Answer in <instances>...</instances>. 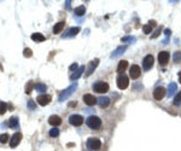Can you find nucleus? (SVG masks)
<instances>
[{"label": "nucleus", "mask_w": 181, "mask_h": 151, "mask_svg": "<svg viewBox=\"0 0 181 151\" xmlns=\"http://www.w3.org/2000/svg\"><path fill=\"white\" fill-rule=\"evenodd\" d=\"M10 137H8V134H6V133H4V134H0V143H2V144H5V143H7V142H10Z\"/></svg>", "instance_id": "nucleus-28"}, {"label": "nucleus", "mask_w": 181, "mask_h": 151, "mask_svg": "<svg viewBox=\"0 0 181 151\" xmlns=\"http://www.w3.org/2000/svg\"><path fill=\"white\" fill-rule=\"evenodd\" d=\"M173 61H174L175 63H179V62H181V52H180V51H176V52L173 54Z\"/></svg>", "instance_id": "nucleus-30"}, {"label": "nucleus", "mask_w": 181, "mask_h": 151, "mask_svg": "<svg viewBox=\"0 0 181 151\" xmlns=\"http://www.w3.org/2000/svg\"><path fill=\"white\" fill-rule=\"evenodd\" d=\"M161 31H162V28H161V27H160V28H157V29H156V31L151 35V39H156V38H158V36H160V34H161Z\"/></svg>", "instance_id": "nucleus-35"}, {"label": "nucleus", "mask_w": 181, "mask_h": 151, "mask_svg": "<svg viewBox=\"0 0 181 151\" xmlns=\"http://www.w3.org/2000/svg\"><path fill=\"white\" fill-rule=\"evenodd\" d=\"M23 56H24L25 58H30V57L33 56V51H31L30 48H24V51H23Z\"/></svg>", "instance_id": "nucleus-33"}, {"label": "nucleus", "mask_w": 181, "mask_h": 151, "mask_svg": "<svg viewBox=\"0 0 181 151\" xmlns=\"http://www.w3.org/2000/svg\"><path fill=\"white\" fill-rule=\"evenodd\" d=\"M36 102H38L41 107H45V105L50 104V102H51V96H48V94H40V96L36 98Z\"/></svg>", "instance_id": "nucleus-12"}, {"label": "nucleus", "mask_w": 181, "mask_h": 151, "mask_svg": "<svg viewBox=\"0 0 181 151\" xmlns=\"http://www.w3.org/2000/svg\"><path fill=\"white\" fill-rule=\"evenodd\" d=\"M76 88H77V84L75 82V84H73L70 87H68L67 90H64L63 92H61V94H59V97H58V100H59V102H64L65 99H68V98L76 91Z\"/></svg>", "instance_id": "nucleus-1"}, {"label": "nucleus", "mask_w": 181, "mask_h": 151, "mask_svg": "<svg viewBox=\"0 0 181 151\" xmlns=\"http://www.w3.org/2000/svg\"><path fill=\"white\" fill-rule=\"evenodd\" d=\"M76 104H77L76 102H71V103H69V107H70V108H71V107H76Z\"/></svg>", "instance_id": "nucleus-40"}, {"label": "nucleus", "mask_w": 181, "mask_h": 151, "mask_svg": "<svg viewBox=\"0 0 181 151\" xmlns=\"http://www.w3.org/2000/svg\"><path fill=\"white\" fill-rule=\"evenodd\" d=\"M50 136H51L52 138H56V137H58V136H59V130H58L57 127L52 128V130L50 131Z\"/></svg>", "instance_id": "nucleus-32"}, {"label": "nucleus", "mask_w": 181, "mask_h": 151, "mask_svg": "<svg viewBox=\"0 0 181 151\" xmlns=\"http://www.w3.org/2000/svg\"><path fill=\"white\" fill-rule=\"evenodd\" d=\"M35 90L38 92H46L47 91V86L44 85V84H36L35 85Z\"/></svg>", "instance_id": "nucleus-27"}, {"label": "nucleus", "mask_w": 181, "mask_h": 151, "mask_svg": "<svg viewBox=\"0 0 181 151\" xmlns=\"http://www.w3.org/2000/svg\"><path fill=\"white\" fill-rule=\"evenodd\" d=\"M179 82H181V71H179Z\"/></svg>", "instance_id": "nucleus-42"}, {"label": "nucleus", "mask_w": 181, "mask_h": 151, "mask_svg": "<svg viewBox=\"0 0 181 151\" xmlns=\"http://www.w3.org/2000/svg\"><path fill=\"white\" fill-rule=\"evenodd\" d=\"M64 27H65V22H58L53 27V34H59L64 29Z\"/></svg>", "instance_id": "nucleus-22"}, {"label": "nucleus", "mask_w": 181, "mask_h": 151, "mask_svg": "<svg viewBox=\"0 0 181 151\" xmlns=\"http://www.w3.org/2000/svg\"><path fill=\"white\" fill-rule=\"evenodd\" d=\"M98 64H99V59H98V58H95V59H93L92 62H90V65H88L87 71H86V76H90V74L94 71V69L98 67Z\"/></svg>", "instance_id": "nucleus-14"}, {"label": "nucleus", "mask_w": 181, "mask_h": 151, "mask_svg": "<svg viewBox=\"0 0 181 151\" xmlns=\"http://www.w3.org/2000/svg\"><path fill=\"white\" fill-rule=\"evenodd\" d=\"M143 30H144L145 34H150V33L152 31V25H150V24H145L144 28H143Z\"/></svg>", "instance_id": "nucleus-34"}, {"label": "nucleus", "mask_w": 181, "mask_h": 151, "mask_svg": "<svg viewBox=\"0 0 181 151\" xmlns=\"http://www.w3.org/2000/svg\"><path fill=\"white\" fill-rule=\"evenodd\" d=\"M30 38L35 42H42V41H45V36L42 34H40V33H34V34H31Z\"/></svg>", "instance_id": "nucleus-23"}, {"label": "nucleus", "mask_w": 181, "mask_h": 151, "mask_svg": "<svg viewBox=\"0 0 181 151\" xmlns=\"http://www.w3.org/2000/svg\"><path fill=\"white\" fill-rule=\"evenodd\" d=\"M169 59H170V53L168 51H161L158 53V62H160L161 65H163V67L167 65Z\"/></svg>", "instance_id": "nucleus-6"}, {"label": "nucleus", "mask_w": 181, "mask_h": 151, "mask_svg": "<svg viewBox=\"0 0 181 151\" xmlns=\"http://www.w3.org/2000/svg\"><path fill=\"white\" fill-rule=\"evenodd\" d=\"M86 125L92 128V130H98V128H100V126H101V120L98 117V116H94V115H92L90 116L87 120H86Z\"/></svg>", "instance_id": "nucleus-3"}, {"label": "nucleus", "mask_w": 181, "mask_h": 151, "mask_svg": "<svg viewBox=\"0 0 181 151\" xmlns=\"http://www.w3.org/2000/svg\"><path fill=\"white\" fill-rule=\"evenodd\" d=\"M178 91V85L175 82H170L169 86H168V90H167V96L168 97H172L175 94V92Z\"/></svg>", "instance_id": "nucleus-19"}, {"label": "nucleus", "mask_w": 181, "mask_h": 151, "mask_svg": "<svg viewBox=\"0 0 181 151\" xmlns=\"http://www.w3.org/2000/svg\"><path fill=\"white\" fill-rule=\"evenodd\" d=\"M84 71H85V65H84V67H80L77 70H75V73L70 75V80H71V81H74V80H77V79H79V77L82 75V73H84Z\"/></svg>", "instance_id": "nucleus-20"}, {"label": "nucleus", "mask_w": 181, "mask_h": 151, "mask_svg": "<svg viewBox=\"0 0 181 151\" xmlns=\"http://www.w3.org/2000/svg\"><path fill=\"white\" fill-rule=\"evenodd\" d=\"M101 146V142L98 138H88L87 139V148L90 151H99Z\"/></svg>", "instance_id": "nucleus-5"}, {"label": "nucleus", "mask_w": 181, "mask_h": 151, "mask_svg": "<svg viewBox=\"0 0 181 151\" xmlns=\"http://www.w3.org/2000/svg\"><path fill=\"white\" fill-rule=\"evenodd\" d=\"M164 34H166V40H168V38H169V35H170V29H166L164 30Z\"/></svg>", "instance_id": "nucleus-39"}, {"label": "nucleus", "mask_w": 181, "mask_h": 151, "mask_svg": "<svg viewBox=\"0 0 181 151\" xmlns=\"http://www.w3.org/2000/svg\"><path fill=\"white\" fill-rule=\"evenodd\" d=\"M98 105L101 108V109H104V108H107L109 105H110V98L109 97H100V98H98Z\"/></svg>", "instance_id": "nucleus-15"}, {"label": "nucleus", "mask_w": 181, "mask_h": 151, "mask_svg": "<svg viewBox=\"0 0 181 151\" xmlns=\"http://www.w3.org/2000/svg\"><path fill=\"white\" fill-rule=\"evenodd\" d=\"M69 69H70L71 71H73V70H77V69H79V65H77V63H74V64H71Z\"/></svg>", "instance_id": "nucleus-38"}, {"label": "nucleus", "mask_w": 181, "mask_h": 151, "mask_svg": "<svg viewBox=\"0 0 181 151\" xmlns=\"http://www.w3.org/2000/svg\"><path fill=\"white\" fill-rule=\"evenodd\" d=\"M7 127H10V128H17L18 127V119L16 116H12L7 121Z\"/></svg>", "instance_id": "nucleus-24"}, {"label": "nucleus", "mask_w": 181, "mask_h": 151, "mask_svg": "<svg viewBox=\"0 0 181 151\" xmlns=\"http://www.w3.org/2000/svg\"><path fill=\"white\" fill-rule=\"evenodd\" d=\"M149 24H150V25H152V27H155V25H156V22H155V21H150V22H149Z\"/></svg>", "instance_id": "nucleus-41"}, {"label": "nucleus", "mask_w": 181, "mask_h": 151, "mask_svg": "<svg viewBox=\"0 0 181 151\" xmlns=\"http://www.w3.org/2000/svg\"><path fill=\"white\" fill-rule=\"evenodd\" d=\"M21 140H22V134H21L19 132L15 133V134L11 137V139H10V146H11V148H16V146L21 143Z\"/></svg>", "instance_id": "nucleus-11"}, {"label": "nucleus", "mask_w": 181, "mask_h": 151, "mask_svg": "<svg viewBox=\"0 0 181 151\" xmlns=\"http://www.w3.org/2000/svg\"><path fill=\"white\" fill-rule=\"evenodd\" d=\"M28 108H29V109H31V110H34V109L36 108V105H35V102H34L33 99H30V100L28 102Z\"/></svg>", "instance_id": "nucleus-36"}, {"label": "nucleus", "mask_w": 181, "mask_h": 151, "mask_svg": "<svg viewBox=\"0 0 181 151\" xmlns=\"http://www.w3.org/2000/svg\"><path fill=\"white\" fill-rule=\"evenodd\" d=\"M74 12H75V15H76V16H84V15L86 13V7H85L84 5H81V6L76 7Z\"/></svg>", "instance_id": "nucleus-25"}, {"label": "nucleus", "mask_w": 181, "mask_h": 151, "mask_svg": "<svg viewBox=\"0 0 181 151\" xmlns=\"http://www.w3.org/2000/svg\"><path fill=\"white\" fill-rule=\"evenodd\" d=\"M116 82H117V87L120 90H126L128 87V85H129V79H128V76L126 74H118Z\"/></svg>", "instance_id": "nucleus-4"}, {"label": "nucleus", "mask_w": 181, "mask_h": 151, "mask_svg": "<svg viewBox=\"0 0 181 151\" xmlns=\"http://www.w3.org/2000/svg\"><path fill=\"white\" fill-rule=\"evenodd\" d=\"M92 88L97 93H105V92L109 91V84L105 82V81H97V82L93 84Z\"/></svg>", "instance_id": "nucleus-2"}, {"label": "nucleus", "mask_w": 181, "mask_h": 151, "mask_svg": "<svg viewBox=\"0 0 181 151\" xmlns=\"http://www.w3.org/2000/svg\"><path fill=\"white\" fill-rule=\"evenodd\" d=\"M84 117L81 116V115H71L70 117H69V122H70V125L71 126H75V127H80L82 123H84Z\"/></svg>", "instance_id": "nucleus-8"}, {"label": "nucleus", "mask_w": 181, "mask_h": 151, "mask_svg": "<svg viewBox=\"0 0 181 151\" xmlns=\"http://www.w3.org/2000/svg\"><path fill=\"white\" fill-rule=\"evenodd\" d=\"M84 102H85V104H86V105H88V107H93V105H95V104H97L98 99H97L93 94H85V96H84Z\"/></svg>", "instance_id": "nucleus-13"}, {"label": "nucleus", "mask_w": 181, "mask_h": 151, "mask_svg": "<svg viewBox=\"0 0 181 151\" xmlns=\"http://www.w3.org/2000/svg\"><path fill=\"white\" fill-rule=\"evenodd\" d=\"M167 91H166V88H163V87H156L155 88V91H153V97H155V99L156 100H162L164 97H166V93Z\"/></svg>", "instance_id": "nucleus-10"}, {"label": "nucleus", "mask_w": 181, "mask_h": 151, "mask_svg": "<svg viewBox=\"0 0 181 151\" xmlns=\"http://www.w3.org/2000/svg\"><path fill=\"white\" fill-rule=\"evenodd\" d=\"M129 75H130V77H132L133 80L139 79V77H140V75H141V69H140V67H139V65H137V64L132 65V67H130V69H129Z\"/></svg>", "instance_id": "nucleus-9"}, {"label": "nucleus", "mask_w": 181, "mask_h": 151, "mask_svg": "<svg viewBox=\"0 0 181 151\" xmlns=\"http://www.w3.org/2000/svg\"><path fill=\"white\" fill-rule=\"evenodd\" d=\"M79 31H80V28H79V27H73V28H70V29H68V30L65 31V34L63 35V38H71V36H75Z\"/></svg>", "instance_id": "nucleus-17"}, {"label": "nucleus", "mask_w": 181, "mask_h": 151, "mask_svg": "<svg viewBox=\"0 0 181 151\" xmlns=\"http://www.w3.org/2000/svg\"><path fill=\"white\" fill-rule=\"evenodd\" d=\"M33 88H35L34 82H33V81L27 82V85H25V93H27V94H30V93H31V91H33Z\"/></svg>", "instance_id": "nucleus-26"}, {"label": "nucleus", "mask_w": 181, "mask_h": 151, "mask_svg": "<svg viewBox=\"0 0 181 151\" xmlns=\"http://www.w3.org/2000/svg\"><path fill=\"white\" fill-rule=\"evenodd\" d=\"M127 68H128V62L127 61H121L118 63V65H117V73L118 74H123Z\"/></svg>", "instance_id": "nucleus-21"}, {"label": "nucleus", "mask_w": 181, "mask_h": 151, "mask_svg": "<svg viewBox=\"0 0 181 151\" xmlns=\"http://www.w3.org/2000/svg\"><path fill=\"white\" fill-rule=\"evenodd\" d=\"M153 62H155V59H153V56L152 54H147L144 59H143V68H144V70H150L152 67H153Z\"/></svg>", "instance_id": "nucleus-7"}, {"label": "nucleus", "mask_w": 181, "mask_h": 151, "mask_svg": "<svg viewBox=\"0 0 181 151\" xmlns=\"http://www.w3.org/2000/svg\"><path fill=\"white\" fill-rule=\"evenodd\" d=\"M127 50V46L124 45V46H120V47H117L112 53H111V58H117V57H120V56H122L123 54V52Z\"/></svg>", "instance_id": "nucleus-18"}, {"label": "nucleus", "mask_w": 181, "mask_h": 151, "mask_svg": "<svg viewBox=\"0 0 181 151\" xmlns=\"http://www.w3.org/2000/svg\"><path fill=\"white\" fill-rule=\"evenodd\" d=\"M173 103H174L175 107H180L181 105V92H179V93L176 94V97L174 98V102H173Z\"/></svg>", "instance_id": "nucleus-29"}, {"label": "nucleus", "mask_w": 181, "mask_h": 151, "mask_svg": "<svg viewBox=\"0 0 181 151\" xmlns=\"http://www.w3.org/2000/svg\"><path fill=\"white\" fill-rule=\"evenodd\" d=\"M127 41H135V38H132V36L122 38V42H127Z\"/></svg>", "instance_id": "nucleus-37"}, {"label": "nucleus", "mask_w": 181, "mask_h": 151, "mask_svg": "<svg viewBox=\"0 0 181 151\" xmlns=\"http://www.w3.org/2000/svg\"><path fill=\"white\" fill-rule=\"evenodd\" d=\"M48 123L54 126V127H57V126H59L62 123V119L58 115H52V116L48 117Z\"/></svg>", "instance_id": "nucleus-16"}, {"label": "nucleus", "mask_w": 181, "mask_h": 151, "mask_svg": "<svg viewBox=\"0 0 181 151\" xmlns=\"http://www.w3.org/2000/svg\"><path fill=\"white\" fill-rule=\"evenodd\" d=\"M7 110V104L5 102H0V115H4Z\"/></svg>", "instance_id": "nucleus-31"}]
</instances>
